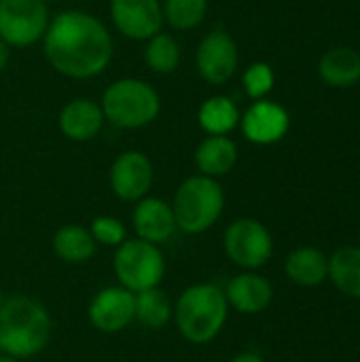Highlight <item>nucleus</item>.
<instances>
[{
    "mask_svg": "<svg viewBox=\"0 0 360 362\" xmlns=\"http://www.w3.org/2000/svg\"><path fill=\"white\" fill-rule=\"evenodd\" d=\"M45 55L55 72L70 78L98 76L112 57V38L104 23L85 11H64L49 21Z\"/></svg>",
    "mask_w": 360,
    "mask_h": 362,
    "instance_id": "nucleus-1",
    "label": "nucleus"
},
{
    "mask_svg": "<svg viewBox=\"0 0 360 362\" xmlns=\"http://www.w3.org/2000/svg\"><path fill=\"white\" fill-rule=\"evenodd\" d=\"M53 335V320L47 308L28 297H6L0 308V354L17 361L40 354Z\"/></svg>",
    "mask_w": 360,
    "mask_h": 362,
    "instance_id": "nucleus-2",
    "label": "nucleus"
},
{
    "mask_svg": "<svg viewBox=\"0 0 360 362\" xmlns=\"http://www.w3.org/2000/svg\"><path fill=\"white\" fill-rule=\"evenodd\" d=\"M229 318L225 291L212 282H199L185 288L176 303L172 320L182 339L195 346L214 341Z\"/></svg>",
    "mask_w": 360,
    "mask_h": 362,
    "instance_id": "nucleus-3",
    "label": "nucleus"
},
{
    "mask_svg": "<svg viewBox=\"0 0 360 362\" xmlns=\"http://www.w3.org/2000/svg\"><path fill=\"white\" fill-rule=\"evenodd\" d=\"M223 208H225L223 187L216 182V178L204 174L182 180L172 202L176 227L178 231L189 235H199L212 229L221 218Z\"/></svg>",
    "mask_w": 360,
    "mask_h": 362,
    "instance_id": "nucleus-4",
    "label": "nucleus"
},
{
    "mask_svg": "<svg viewBox=\"0 0 360 362\" xmlns=\"http://www.w3.org/2000/svg\"><path fill=\"white\" fill-rule=\"evenodd\" d=\"M161 110L159 93L144 81L121 78L108 85L102 98L104 117L123 129H138L157 119Z\"/></svg>",
    "mask_w": 360,
    "mask_h": 362,
    "instance_id": "nucleus-5",
    "label": "nucleus"
},
{
    "mask_svg": "<svg viewBox=\"0 0 360 362\" xmlns=\"http://www.w3.org/2000/svg\"><path fill=\"white\" fill-rule=\"evenodd\" d=\"M112 269L121 286L132 293L161 286L166 276V257L157 244L134 238L115 248Z\"/></svg>",
    "mask_w": 360,
    "mask_h": 362,
    "instance_id": "nucleus-6",
    "label": "nucleus"
},
{
    "mask_svg": "<svg viewBox=\"0 0 360 362\" xmlns=\"http://www.w3.org/2000/svg\"><path fill=\"white\" fill-rule=\"evenodd\" d=\"M223 248L233 265L244 272H259L274 255V238L257 218H238L225 229Z\"/></svg>",
    "mask_w": 360,
    "mask_h": 362,
    "instance_id": "nucleus-7",
    "label": "nucleus"
},
{
    "mask_svg": "<svg viewBox=\"0 0 360 362\" xmlns=\"http://www.w3.org/2000/svg\"><path fill=\"white\" fill-rule=\"evenodd\" d=\"M49 25L42 0H0V40L8 47H30L40 40Z\"/></svg>",
    "mask_w": 360,
    "mask_h": 362,
    "instance_id": "nucleus-8",
    "label": "nucleus"
},
{
    "mask_svg": "<svg viewBox=\"0 0 360 362\" xmlns=\"http://www.w3.org/2000/svg\"><path fill=\"white\" fill-rule=\"evenodd\" d=\"M91 327L104 335H117L134 322V293L125 286H106L93 295L87 308Z\"/></svg>",
    "mask_w": 360,
    "mask_h": 362,
    "instance_id": "nucleus-9",
    "label": "nucleus"
},
{
    "mask_svg": "<svg viewBox=\"0 0 360 362\" xmlns=\"http://www.w3.org/2000/svg\"><path fill=\"white\" fill-rule=\"evenodd\" d=\"M195 66L204 81H208L212 85L227 83L236 74V68H238L236 40L223 30L210 32L197 47Z\"/></svg>",
    "mask_w": 360,
    "mask_h": 362,
    "instance_id": "nucleus-10",
    "label": "nucleus"
},
{
    "mask_svg": "<svg viewBox=\"0 0 360 362\" xmlns=\"http://www.w3.org/2000/svg\"><path fill=\"white\" fill-rule=\"evenodd\" d=\"M155 170L151 159L138 151L121 153L110 168V189L123 202H138L146 197L153 187Z\"/></svg>",
    "mask_w": 360,
    "mask_h": 362,
    "instance_id": "nucleus-11",
    "label": "nucleus"
},
{
    "mask_svg": "<svg viewBox=\"0 0 360 362\" xmlns=\"http://www.w3.org/2000/svg\"><path fill=\"white\" fill-rule=\"evenodd\" d=\"M110 17L115 28L132 40H149L163 23L159 0H110Z\"/></svg>",
    "mask_w": 360,
    "mask_h": 362,
    "instance_id": "nucleus-12",
    "label": "nucleus"
},
{
    "mask_svg": "<svg viewBox=\"0 0 360 362\" xmlns=\"http://www.w3.org/2000/svg\"><path fill=\"white\" fill-rule=\"evenodd\" d=\"M240 127L248 142L267 146L280 142L286 136L291 117L280 104L263 98L255 100V104L240 117Z\"/></svg>",
    "mask_w": 360,
    "mask_h": 362,
    "instance_id": "nucleus-13",
    "label": "nucleus"
},
{
    "mask_svg": "<svg viewBox=\"0 0 360 362\" xmlns=\"http://www.w3.org/2000/svg\"><path fill=\"white\" fill-rule=\"evenodd\" d=\"M223 291L229 308L246 316L265 312L274 301V286L259 272H242L233 276Z\"/></svg>",
    "mask_w": 360,
    "mask_h": 362,
    "instance_id": "nucleus-14",
    "label": "nucleus"
},
{
    "mask_svg": "<svg viewBox=\"0 0 360 362\" xmlns=\"http://www.w3.org/2000/svg\"><path fill=\"white\" fill-rule=\"evenodd\" d=\"M132 223L140 240H146L157 246L168 242L178 231L172 206L159 197L138 199L134 214H132Z\"/></svg>",
    "mask_w": 360,
    "mask_h": 362,
    "instance_id": "nucleus-15",
    "label": "nucleus"
},
{
    "mask_svg": "<svg viewBox=\"0 0 360 362\" xmlns=\"http://www.w3.org/2000/svg\"><path fill=\"white\" fill-rule=\"evenodd\" d=\"M104 125L102 106L87 98H76L68 102L59 112V129L66 138L74 142H87L100 134Z\"/></svg>",
    "mask_w": 360,
    "mask_h": 362,
    "instance_id": "nucleus-16",
    "label": "nucleus"
},
{
    "mask_svg": "<svg viewBox=\"0 0 360 362\" xmlns=\"http://www.w3.org/2000/svg\"><path fill=\"white\" fill-rule=\"evenodd\" d=\"M284 274L297 286H320L329 280V257L314 246H299L286 257Z\"/></svg>",
    "mask_w": 360,
    "mask_h": 362,
    "instance_id": "nucleus-17",
    "label": "nucleus"
},
{
    "mask_svg": "<svg viewBox=\"0 0 360 362\" xmlns=\"http://www.w3.org/2000/svg\"><path fill=\"white\" fill-rule=\"evenodd\" d=\"M318 72L329 87H354L360 81V53L352 47H335L323 55Z\"/></svg>",
    "mask_w": 360,
    "mask_h": 362,
    "instance_id": "nucleus-18",
    "label": "nucleus"
},
{
    "mask_svg": "<svg viewBox=\"0 0 360 362\" xmlns=\"http://www.w3.org/2000/svg\"><path fill=\"white\" fill-rule=\"evenodd\" d=\"M238 161V146L227 136H208L195 151V165L204 176L219 178L233 170Z\"/></svg>",
    "mask_w": 360,
    "mask_h": 362,
    "instance_id": "nucleus-19",
    "label": "nucleus"
},
{
    "mask_svg": "<svg viewBox=\"0 0 360 362\" xmlns=\"http://www.w3.org/2000/svg\"><path fill=\"white\" fill-rule=\"evenodd\" d=\"M98 244L87 227L83 225H62L53 235V252L57 259L70 265L87 263L95 257Z\"/></svg>",
    "mask_w": 360,
    "mask_h": 362,
    "instance_id": "nucleus-20",
    "label": "nucleus"
},
{
    "mask_svg": "<svg viewBox=\"0 0 360 362\" xmlns=\"http://www.w3.org/2000/svg\"><path fill=\"white\" fill-rule=\"evenodd\" d=\"M174 314V303L161 286L134 293V322L144 329L157 331L170 325Z\"/></svg>",
    "mask_w": 360,
    "mask_h": 362,
    "instance_id": "nucleus-21",
    "label": "nucleus"
},
{
    "mask_svg": "<svg viewBox=\"0 0 360 362\" xmlns=\"http://www.w3.org/2000/svg\"><path fill=\"white\" fill-rule=\"evenodd\" d=\"M329 280L346 297L360 299V248L342 246L329 257Z\"/></svg>",
    "mask_w": 360,
    "mask_h": 362,
    "instance_id": "nucleus-22",
    "label": "nucleus"
},
{
    "mask_svg": "<svg viewBox=\"0 0 360 362\" xmlns=\"http://www.w3.org/2000/svg\"><path fill=\"white\" fill-rule=\"evenodd\" d=\"M197 121L199 127L210 136H227L240 125V110L233 100L225 95H212L199 106Z\"/></svg>",
    "mask_w": 360,
    "mask_h": 362,
    "instance_id": "nucleus-23",
    "label": "nucleus"
},
{
    "mask_svg": "<svg viewBox=\"0 0 360 362\" xmlns=\"http://www.w3.org/2000/svg\"><path fill=\"white\" fill-rule=\"evenodd\" d=\"M144 62L153 72H159V74L174 72L180 64V47L176 38H172L170 34H161V32L151 36L144 49Z\"/></svg>",
    "mask_w": 360,
    "mask_h": 362,
    "instance_id": "nucleus-24",
    "label": "nucleus"
},
{
    "mask_svg": "<svg viewBox=\"0 0 360 362\" xmlns=\"http://www.w3.org/2000/svg\"><path fill=\"white\" fill-rule=\"evenodd\" d=\"M163 21H168L174 30H191L197 28L208 11V0H166Z\"/></svg>",
    "mask_w": 360,
    "mask_h": 362,
    "instance_id": "nucleus-25",
    "label": "nucleus"
},
{
    "mask_svg": "<svg viewBox=\"0 0 360 362\" xmlns=\"http://www.w3.org/2000/svg\"><path fill=\"white\" fill-rule=\"evenodd\" d=\"M274 83H276V76H274V70L269 64L265 62H257V64H250L242 76V85H244V91L248 93V98L252 100H263L272 89H274Z\"/></svg>",
    "mask_w": 360,
    "mask_h": 362,
    "instance_id": "nucleus-26",
    "label": "nucleus"
},
{
    "mask_svg": "<svg viewBox=\"0 0 360 362\" xmlns=\"http://www.w3.org/2000/svg\"><path fill=\"white\" fill-rule=\"evenodd\" d=\"M89 233L93 235L95 244L98 246H112L117 248L119 244H123L127 240V231H125V225L115 218V216H95L89 225Z\"/></svg>",
    "mask_w": 360,
    "mask_h": 362,
    "instance_id": "nucleus-27",
    "label": "nucleus"
},
{
    "mask_svg": "<svg viewBox=\"0 0 360 362\" xmlns=\"http://www.w3.org/2000/svg\"><path fill=\"white\" fill-rule=\"evenodd\" d=\"M229 362H265V361H263V356H261V354H257V352H240V354H236V356H233Z\"/></svg>",
    "mask_w": 360,
    "mask_h": 362,
    "instance_id": "nucleus-28",
    "label": "nucleus"
},
{
    "mask_svg": "<svg viewBox=\"0 0 360 362\" xmlns=\"http://www.w3.org/2000/svg\"><path fill=\"white\" fill-rule=\"evenodd\" d=\"M6 62H8V45L4 40H0V72L4 70Z\"/></svg>",
    "mask_w": 360,
    "mask_h": 362,
    "instance_id": "nucleus-29",
    "label": "nucleus"
},
{
    "mask_svg": "<svg viewBox=\"0 0 360 362\" xmlns=\"http://www.w3.org/2000/svg\"><path fill=\"white\" fill-rule=\"evenodd\" d=\"M0 362H19L17 358H13V356H6V354H0Z\"/></svg>",
    "mask_w": 360,
    "mask_h": 362,
    "instance_id": "nucleus-30",
    "label": "nucleus"
},
{
    "mask_svg": "<svg viewBox=\"0 0 360 362\" xmlns=\"http://www.w3.org/2000/svg\"><path fill=\"white\" fill-rule=\"evenodd\" d=\"M4 299H6V297L2 295V288H0V308H2V303H4Z\"/></svg>",
    "mask_w": 360,
    "mask_h": 362,
    "instance_id": "nucleus-31",
    "label": "nucleus"
},
{
    "mask_svg": "<svg viewBox=\"0 0 360 362\" xmlns=\"http://www.w3.org/2000/svg\"><path fill=\"white\" fill-rule=\"evenodd\" d=\"M42 2H45V4H47V2H53V0H42Z\"/></svg>",
    "mask_w": 360,
    "mask_h": 362,
    "instance_id": "nucleus-32",
    "label": "nucleus"
}]
</instances>
